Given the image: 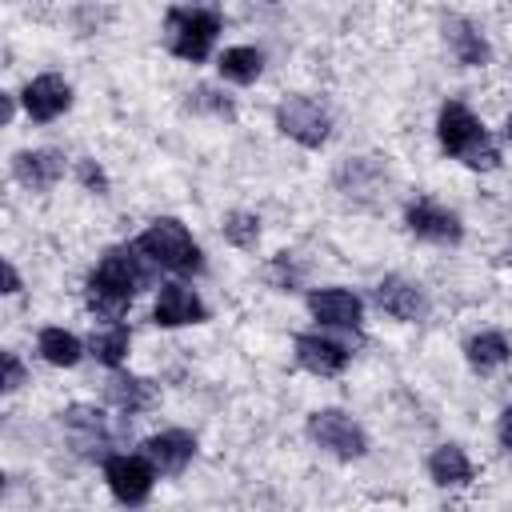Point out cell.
<instances>
[{
	"label": "cell",
	"mask_w": 512,
	"mask_h": 512,
	"mask_svg": "<svg viewBox=\"0 0 512 512\" xmlns=\"http://www.w3.org/2000/svg\"><path fill=\"white\" fill-rule=\"evenodd\" d=\"M148 280H152V260H148L136 244H116V248H108V252L100 256V264H96L92 276H88V308H92L100 320L116 324V320L128 312L132 296H136Z\"/></svg>",
	"instance_id": "obj_1"
},
{
	"label": "cell",
	"mask_w": 512,
	"mask_h": 512,
	"mask_svg": "<svg viewBox=\"0 0 512 512\" xmlns=\"http://www.w3.org/2000/svg\"><path fill=\"white\" fill-rule=\"evenodd\" d=\"M436 140H440V148H444L452 160H460V164H468V168H476V172H492V168L500 164V152H496V144L488 140L484 124H480L476 112H472L468 104H460V100H448V104L440 108V116H436Z\"/></svg>",
	"instance_id": "obj_2"
},
{
	"label": "cell",
	"mask_w": 512,
	"mask_h": 512,
	"mask_svg": "<svg viewBox=\"0 0 512 512\" xmlns=\"http://www.w3.org/2000/svg\"><path fill=\"white\" fill-rule=\"evenodd\" d=\"M136 248H140L156 268H168V272H180V276L204 272V252H200V244H196L192 232H188L180 220H172V216H164V220H156L152 228H144V232L136 236Z\"/></svg>",
	"instance_id": "obj_3"
},
{
	"label": "cell",
	"mask_w": 512,
	"mask_h": 512,
	"mask_svg": "<svg viewBox=\"0 0 512 512\" xmlns=\"http://www.w3.org/2000/svg\"><path fill=\"white\" fill-rule=\"evenodd\" d=\"M216 32H220V12L216 8H172L164 16V44L172 56L188 60V64H200L208 60L212 44H216Z\"/></svg>",
	"instance_id": "obj_4"
},
{
	"label": "cell",
	"mask_w": 512,
	"mask_h": 512,
	"mask_svg": "<svg viewBox=\"0 0 512 512\" xmlns=\"http://www.w3.org/2000/svg\"><path fill=\"white\" fill-rule=\"evenodd\" d=\"M308 436H312L324 452H332V456H340V460H360V456L368 452L364 428H360L348 412H340V408H320V412H312V416H308Z\"/></svg>",
	"instance_id": "obj_5"
},
{
	"label": "cell",
	"mask_w": 512,
	"mask_h": 512,
	"mask_svg": "<svg viewBox=\"0 0 512 512\" xmlns=\"http://www.w3.org/2000/svg\"><path fill=\"white\" fill-rule=\"evenodd\" d=\"M276 128L288 140L304 144V148H320L328 140V132H332V116L312 96H288V100L276 104Z\"/></svg>",
	"instance_id": "obj_6"
},
{
	"label": "cell",
	"mask_w": 512,
	"mask_h": 512,
	"mask_svg": "<svg viewBox=\"0 0 512 512\" xmlns=\"http://www.w3.org/2000/svg\"><path fill=\"white\" fill-rule=\"evenodd\" d=\"M60 424L72 440V448L84 456V460H108L112 452V428H108V416L92 404H68L60 412Z\"/></svg>",
	"instance_id": "obj_7"
},
{
	"label": "cell",
	"mask_w": 512,
	"mask_h": 512,
	"mask_svg": "<svg viewBox=\"0 0 512 512\" xmlns=\"http://www.w3.org/2000/svg\"><path fill=\"white\" fill-rule=\"evenodd\" d=\"M156 468L152 460L140 452V456H128V452H112L104 460V480H108V492L120 500V504H144L152 484H156Z\"/></svg>",
	"instance_id": "obj_8"
},
{
	"label": "cell",
	"mask_w": 512,
	"mask_h": 512,
	"mask_svg": "<svg viewBox=\"0 0 512 512\" xmlns=\"http://www.w3.org/2000/svg\"><path fill=\"white\" fill-rule=\"evenodd\" d=\"M404 224H408L412 236H420V240H428V244H460V240H464L460 216L448 212V208L436 204V200H424V196L404 208Z\"/></svg>",
	"instance_id": "obj_9"
},
{
	"label": "cell",
	"mask_w": 512,
	"mask_h": 512,
	"mask_svg": "<svg viewBox=\"0 0 512 512\" xmlns=\"http://www.w3.org/2000/svg\"><path fill=\"white\" fill-rule=\"evenodd\" d=\"M152 320L160 328H184V324H204L208 320V308L204 300L196 296L192 284H160V296H156V308H152Z\"/></svg>",
	"instance_id": "obj_10"
},
{
	"label": "cell",
	"mask_w": 512,
	"mask_h": 512,
	"mask_svg": "<svg viewBox=\"0 0 512 512\" xmlns=\"http://www.w3.org/2000/svg\"><path fill=\"white\" fill-rule=\"evenodd\" d=\"M292 348H296V364L304 372H312V376H340L348 368V360H352V348L348 344H340L332 336H320V332L296 336Z\"/></svg>",
	"instance_id": "obj_11"
},
{
	"label": "cell",
	"mask_w": 512,
	"mask_h": 512,
	"mask_svg": "<svg viewBox=\"0 0 512 512\" xmlns=\"http://www.w3.org/2000/svg\"><path fill=\"white\" fill-rule=\"evenodd\" d=\"M20 96H24V112H28L36 124H48V120H56V116H64V112L72 108V88H68V80L56 76V72H44V76L28 80Z\"/></svg>",
	"instance_id": "obj_12"
},
{
	"label": "cell",
	"mask_w": 512,
	"mask_h": 512,
	"mask_svg": "<svg viewBox=\"0 0 512 512\" xmlns=\"http://www.w3.org/2000/svg\"><path fill=\"white\" fill-rule=\"evenodd\" d=\"M140 452L152 460V468H156L160 476H180V472L192 464V456H196V436L184 432V428H168V432L148 436V440L140 444Z\"/></svg>",
	"instance_id": "obj_13"
},
{
	"label": "cell",
	"mask_w": 512,
	"mask_h": 512,
	"mask_svg": "<svg viewBox=\"0 0 512 512\" xmlns=\"http://www.w3.org/2000/svg\"><path fill=\"white\" fill-rule=\"evenodd\" d=\"M376 304H380L392 320H404V324H416V320H424V312H428L424 288L412 284V280H404V276H384V280L376 284Z\"/></svg>",
	"instance_id": "obj_14"
},
{
	"label": "cell",
	"mask_w": 512,
	"mask_h": 512,
	"mask_svg": "<svg viewBox=\"0 0 512 512\" xmlns=\"http://www.w3.org/2000/svg\"><path fill=\"white\" fill-rule=\"evenodd\" d=\"M308 312L324 328H360V320H364V304L348 288H316L308 296Z\"/></svg>",
	"instance_id": "obj_15"
},
{
	"label": "cell",
	"mask_w": 512,
	"mask_h": 512,
	"mask_svg": "<svg viewBox=\"0 0 512 512\" xmlns=\"http://www.w3.org/2000/svg\"><path fill=\"white\" fill-rule=\"evenodd\" d=\"M12 176L24 188H52L64 176V152L56 148H24L12 156Z\"/></svg>",
	"instance_id": "obj_16"
},
{
	"label": "cell",
	"mask_w": 512,
	"mask_h": 512,
	"mask_svg": "<svg viewBox=\"0 0 512 512\" xmlns=\"http://www.w3.org/2000/svg\"><path fill=\"white\" fill-rule=\"evenodd\" d=\"M108 400H112V408H116V412L136 416V412H148V408L160 400V388H156L152 380H144V376L116 372V376L108 380Z\"/></svg>",
	"instance_id": "obj_17"
},
{
	"label": "cell",
	"mask_w": 512,
	"mask_h": 512,
	"mask_svg": "<svg viewBox=\"0 0 512 512\" xmlns=\"http://www.w3.org/2000/svg\"><path fill=\"white\" fill-rule=\"evenodd\" d=\"M444 40H448L452 56H456L460 64H468V68H480V64H488V56H492L484 32H480L476 24H468L464 16H448V20H444Z\"/></svg>",
	"instance_id": "obj_18"
},
{
	"label": "cell",
	"mask_w": 512,
	"mask_h": 512,
	"mask_svg": "<svg viewBox=\"0 0 512 512\" xmlns=\"http://www.w3.org/2000/svg\"><path fill=\"white\" fill-rule=\"evenodd\" d=\"M428 476H432V484H440V488H460V484L472 480V460L464 456L460 444H440V448L428 456Z\"/></svg>",
	"instance_id": "obj_19"
},
{
	"label": "cell",
	"mask_w": 512,
	"mask_h": 512,
	"mask_svg": "<svg viewBox=\"0 0 512 512\" xmlns=\"http://www.w3.org/2000/svg\"><path fill=\"white\" fill-rule=\"evenodd\" d=\"M216 68H220V76L228 84H252L264 72V56L256 48H248V44H236V48H224V56L216 60Z\"/></svg>",
	"instance_id": "obj_20"
},
{
	"label": "cell",
	"mask_w": 512,
	"mask_h": 512,
	"mask_svg": "<svg viewBox=\"0 0 512 512\" xmlns=\"http://www.w3.org/2000/svg\"><path fill=\"white\" fill-rule=\"evenodd\" d=\"M36 348H40V356H44L48 364H56V368H72V364H80V356H84L80 336H72V332H64V328H44V332L36 336Z\"/></svg>",
	"instance_id": "obj_21"
},
{
	"label": "cell",
	"mask_w": 512,
	"mask_h": 512,
	"mask_svg": "<svg viewBox=\"0 0 512 512\" xmlns=\"http://www.w3.org/2000/svg\"><path fill=\"white\" fill-rule=\"evenodd\" d=\"M464 356H468V364H472L476 372H492V368H500V364L512 356V344H508L500 332H476V336L464 344Z\"/></svg>",
	"instance_id": "obj_22"
},
{
	"label": "cell",
	"mask_w": 512,
	"mask_h": 512,
	"mask_svg": "<svg viewBox=\"0 0 512 512\" xmlns=\"http://www.w3.org/2000/svg\"><path fill=\"white\" fill-rule=\"evenodd\" d=\"M128 344H132V332L116 320V324H108L104 332H96L92 340H88V348H92V356L104 364V368H120L124 360H128Z\"/></svg>",
	"instance_id": "obj_23"
},
{
	"label": "cell",
	"mask_w": 512,
	"mask_h": 512,
	"mask_svg": "<svg viewBox=\"0 0 512 512\" xmlns=\"http://www.w3.org/2000/svg\"><path fill=\"white\" fill-rule=\"evenodd\" d=\"M220 232H224V240L232 248H244L248 252L260 240V216H252V212H228L224 224H220Z\"/></svg>",
	"instance_id": "obj_24"
},
{
	"label": "cell",
	"mask_w": 512,
	"mask_h": 512,
	"mask_svg": "<svg viewBox=\"0 0 512 512\" xmlns=\"http://www.w3.org/2000/svg\"><path fill=\"white\" fill-rule=\"evenodd\" d=\"M188 108H192V112H212L216 120H236V108H232V100H228L224 92L208 88V84H200L196 92H188Z\"/></svg>",
	"instance_id": "obj_25"
},
{
	"label": "cell",
	"mask_w": 512,
	"mask_h": 512,
	"mask_svg": "<svg viewBox=\"0 0 512 512\" xmlns=\"http://www.w3.org/2000/svg\"><path fill=\"white\" fill-rule=\"evenodd\" d=\"M76 180H80L88 192H96V196L108 192V176H104V168H100L96 160H80V164H76Z\"/></svg>",
	"instance_id": "obj_26"
},
{
	"label": "cell",
	"mask_w": 512,
	"mask_h": 512,
	"mask_svg": "<svg viewBox=\"0 0 512 512\" xmlns=\"http://www.w3.org/2000/svg\"><path fill=\"white\" fill-rule=\"evenodd\" d=\"M24 384V364L16 352H4V392H16Z\"/></svg>",
	"instance_id": "obj_27"
},
{
	"label": "cell",
	"mask_w": 512,
	"mask_h": 512,
	"mask_svg": "<svg viewBox=\"0 0 512 512\" xmlns=\"http://www.w3.org/2000/svg\"><path fill=\"white\" fill-rule=\"evenodd\" d=\"M496 436H500V444H504V448H512V408H504V412H500Z\"/></svg>",
	"instance_id": "obj_28"
},
{
	"label": "cell",
	"mask_w": 512,
	"mask_h": 512,
	"mask_svg": "<svg viewBox=\"0 0 512 512\" xmlns=\"http://www.w3.org/2000/svg\"><path fill=\"white\" fill-rule=\"evenodd\" d=\"M12 116H16V96H12V92H4V96H0V120H4V124H12Z\"/></svg>",
	"instance_id": "obj_29"
},
{
	"label": "cell",
	"mask_w": 512,
	"mask_h": 512,
	"mask_svg": "<svg viewBox=\"0 0 512 512\" xmlns=\"http://www.w3.org/2000/svg\"><path fill=\"white\" fill-rule=\"evenodd\" d=\"M4 292H8V296H12V292H20V272H16L8 260H4Z\"/></svg>",
	"instance_id": "obj_30"
},
{
	"label": "cell",
	"mask_w": 512,
	"mask_h": 512,
	"mask_svg": "<svg viewBox=\"0 0 512 512\" xmlns=\"http://www.w3.org/2000/svg\"><path fill=\"white\" fill-rule=\"evenodd\" d=\"M504 136H508V144H512V112H508V120H504Z\"/></svg>",
	"instance_id": "obj_31"
}]
</instances>
